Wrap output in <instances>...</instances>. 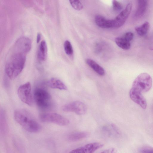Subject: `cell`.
<instances>
[{"instance_id":"cell-24","label":"cell","mask_w":153,"mask_h":153,"mask_svg":"<svg viewBox=\"0 0 153 153\" xmlns=\"http://www.w3.org/2000/svg\"><path fill=\"white\" fill-rule=\"evenodd\" d=\"M112 127L115 131L118 134H120V131L118 128L114 124L111 125Z\"/></svg>"},{"instance_id":"cell-16","label":"cell","mask_w":153,"mask_h":153,"mask_svg":"<svg viewBox=\"0 0 153 153\" xmlns=\"http://www.w3.org/2000/svg\"><path fill=\"white\" fill-rule=\"evenodd\" d=\"M115 42L119 47L123 50H128L131 47V42L123 35L115 38Z\"/></svg>"},{"instance_id":"cell-15","label":"cell","mask_w":153,"mask_h":153,"mask_svg":"<svg viewBox=\"0 0 153 153\" xmlns=\"http://www.w3.org/2000/svg\"><path fill=\"white\" fill-rule=\"evenodd\" d=\"M87 64L99 75L103 76L105 75V72L104 68L96 62L91 59H86Z\"/></svg>"},{"instance_id":"cell-19","label":"cell","mask_w":153,"mask_h":153,"mask_svg":"<svg viewBox=\"0 0 153 153\" xmlns=\"http://www.w3.org/2000/svg\"><path fill=\"white\" fill-rule=\"evenodd\" d=\"M64 48L66 54L68 55H71L73 53V50L72 45L68 40H66L64 43Z\"/></svg>"},{"instance_id":"cell-4","label":"cell","mask_w":153,"mask_h":153,"mask_svg":"<svg viewBox=\"0 0 153 153\" xmlns=\"http://www.w3.org/2000/svg\"><path fill=\"white\" fill-rule=\"evenodd\" d=\"M152 79L148 74L143 73L139 75L134 80L132 88L141 93L149 91L152 85Z\"/></svg>"},{"instance_id":"cell-8","label":"cell","mask_w":153,"mask_h":153,"mask_svg":"<svg viewBox=\"0 0 153 153\" xmlns=\"http://www.w3.org/2000/svg\"><path fill=\"white\" fill-rule=\"evenodd\" d=\"M132 6L131 3H128L125 9L113 19V28H119L123 25L131 13Z\"/></svg>"},{"instance_id":"cell-22","label":"cell","mask_w":153,"mask_h":153,"mask_svg":"<svg viewBox=\"0 0 153 153\" xmlns=\"http://www.w3.org/2000/svg\"><path fill=\"white\" fill-rule=\"evenodd\" d=\"M140 152V153H153V148L145 146L141 148Z\"/></svg>"},{"instance_id":"cell-17","label":"cell","mask_w":153,"mask_h":153,"mask_svg":"<svg viewBox=\"0 0 153 153\" xmlns=\"http://www.w3.org/2000/svg\"><path fill=\"white\" fill-rule=\"evenodd\" d=\"M149 27V22H146L141 25L136 27L135 29L139 36H143L147 33Z\"/></svg>"},{"instance_id":"cell-23","label":"cell","mask_w":153,"mask_h":153,"mask_svg":"<svg viewBox=\"0 0 153 153\" xmlns=\"http://www.w3.org/2000/svg\"><path fill=\"white\" fill-rule=\"evenodd\" d=\"M117 152L116 149L114 148H111L106 149L100 153H116Z\"/></svg>"},{"instance_id":"cell-5","label":"cell","mask_w":153,"mask_h":153,"mask_svg":"<svg viewBox=\"0 0 153 153\" xmlns=\"http://www.w3.org/2000/svg\"><path fill=\"white\" fill-rule=\"evenodd\" d=\"M40 120L43 122L53 123L61 126H66L70 123L69 120L56 113H44L39 115Z\"/></svg>"},{"instance_id":"cell-7","label":"cell","mask_w":153,"mask_h":153,"mask_svg":"<svg viewBox=\"0 0 153 153\" xmlns=\"http://www.w3.org/2000/svg\"><path fill=\"white\" fill-rule=\"evenodd\" d=\"M62 110L65 112H74L78 115H82L86 113L87 108L82 102L75 101L64 105L62 107Z\"/></svg>"},{"instance_id":"cell-6","label":"cell","mask_w":153,"mask_h":153,"mask_svg":"<svg viewBox=\"0 0 153 153\" xmlns=\"http://www.w3.org/2000/svg\"><path fill=\"white\" fill-rule=\"evenodd\" d=\"M17 94L19 98L23 102L30 106L33 104V99L31 93V87L29 82H26L19 87Z\"/></svg>"},{"instance_id":"cell-13","label":"cell","mask_w":153,"mask_h":153,"mask_svg":"<svg viewBox=\"0 0 153 153\" xmlns=\"http://www.w3.org/2000/svg\"><path fill=\"white\" fill-rule=\"evenodd\" d=\"M47 84L52 88L64 90L67 89L66 85L60 80L56 78H52L49 79L48 81Z\"/></svg>"},{"instance_id":"cell-2","label":"cell","mask_w":153,"mask_h":153,"mask_svg":"<svg viewBox=\"0 0 153 153\" xmlns=\"http://www.w3.org/2000/svg\"><path fill=\"white\" fill-rule=\"evenodd\" d=\"M14 117L16 121L28 132L36 133L41 129L40 124L29 112L25 109L16 110L14 112Z\"/></svg>"},{"instance_id":"cell-20","label":"cell","mask_w":153,"mask_h":153,"mask_svg":"<svg viewBox=\"0 0 153 153\" xmlns=\"http://www.w3.org/2000/svg\"><path fill=\"white\" fill-rule=\"evenodd\" d=\"M70 3L72 7L75 10H82L83 6L79 0H69Z\"/></svg>"},{"instance_id":"cell-10","label":"cell","mask_w":153,"mask_h":153,"mask_svg":"<svg viewBox=\"0 0 153 153\" xmlns=\"http://www.w3.org/2000/svg\"><path fill=\"white\" fill-rule=\"evenodd\" d=\"M95 22L97 25L103 28H113V19H107L100 15H97L95 17Z\"/></svg>"},{"instance_id":"cell-3","label":"cell","mask_w":153,"mask_h":153,"mask_svg":"<svg viewBox=\"0 0 153 153\" xmlns=\"http://www.w3.org/2000/svg\"><path fill=\"white\" fill-rule=\"evenodd\" d=\"M33 99L39 108L47 109L51 105L52 97L47 90L41 88H36L35 90Z\"/></svg>"},{"instance_id":"cell-1","label":"cell","mask_w":153,"mask_h":153,"mask_svg":"<svg viewBox=\"0 0 153 153\" xmlns=\"http://www.w3.org/2000/svg\"><path fill=\"white\" fill-rule=\"evenodd\" d=\"M26 54L13 47L5 66L6 74L9 78L14 79L21 73L24 67Z\"/></svg>"},{"instance_id":"cell-21","label":"cell","mask_w":153,"mask_h":153,"mask_svg":"<svg viewBox=\"0 0 153 153\" xmlns=\"http://www.w3.org/2000/svg\"><path fill=\"white\" fill-rule=\"evenodd\" d=\"M112 4L113 9L115 11H120L122 8V6L121 4L117 1H112Z\"/></svg>"},{"instance_id":"cell-18","label":"cell","mask_w":153,"mask_h":153,"mask_svg":"<svg viewBox=\"0 0 153 153\" xmlns=\"http://www.w3.org/2000/svg\"><path fill=\"white\" fill-rule=\"evenodd\" d=\"M68 153H91L87 144L73 149Z\"/></svg>"},{"instance_id":"cell-9","label":"cell","mask_w":153,"mask_h":153,"mask_svg":"<svg viewBox=\"0 0 153 153\" xmlns=\"http://www.w3.org/2000/svg\"><path fill=\"white\" fill-rule=\"evenodd\" d=\"M129 96L133 101L143 109H145L146 108V102L142 93L131 88L129 92Z\"/></svg>"},{"instance_id":"cell-14","label":"cell","mask_w":153,"mask_h":153,"mask_svg":"<svg viewBox=\"0 0 153 153\" xmlns=\"http://www.w3.org/2000/svg\"><path fill=\"white\" fill-rule=\"evenodd\" d=\"M47 55V47L45 40H42L40 43L37 53V57L40 61L46 60Z\"/></svg>"},{"instance_id":"cell-12","label":"cell","mask_w":153,"mask_h":153,"mask_svg":"<svg viewBox=\"0 0 153 153\" xmlns=\"http://www.w3.org/2000/svg\"><path fill=\"white\" fill-rule=\"evenodd\" d=\"M89 136V133L87 132L76 131L70 133L68 139L71 141H77L86 138Z\"/></svg>"},{"instance_id":"cell-25","label":"cell","mask_w":153,"mask_h":153,"mask_svg":"<svg viewBox=\"0 0 153 153\" xmlns=\"http://www.w3.org/2000/svg\"><path fill=\"white\" fill-rule=\"evenodd\" d=\"M41 34L40 33H38L37 35L36 41L37 43H39L41 39Z\"/></svg>"},{"instance_id":"cell-11","label":"cell","mask_w":153,"mask_h":153,"mask_svg":"<svg viewBox=\"0 0 153 153\" xmlns=\"http://www.w3.org/2000/svg\"><path fill=\"white\" fill-rule=\"evenodd\" d=\"M148 6V1L140 0L137 1V6L134 15L136 18H139L145 13Z\"/></svg>"}]
</instances>
